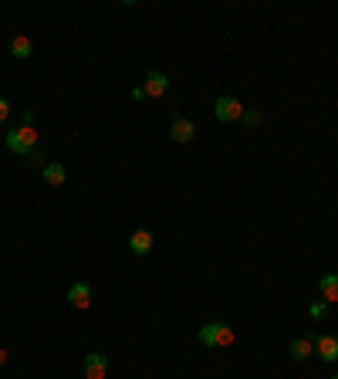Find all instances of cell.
I'll return each instance as SVG.
<instances>
[{"mask_svg":"<svg viewBox=\"0 0 338 379\" xmlns=\"http://www.w3.org/2000/svg\"><path fill=\"white\" fill-rule=\"evenodd\" d=\"M234 339H237L234 328H230L227 322H220V319H217V322H207L200 332H196V342L207 345V349H227V345H234Z\"/></svg>","mask_w":338,"mask_h":379,"instance_id":"cell-1","label":"cell"},{"mask_svg":"<svg viewBox=\"0 0 338 379\" xmlns=\"http://www.w3.org/2000/svg\"><path fill=\"white\" fill-rule=\"evenodd\" d=\"M4 139H7V149L14 152V156H31V152L38 149V133L27 129V126H11Z\"/></svg>","mask_w":338,"mask_h":379,"instance_id":"cell-2","label":"cell"},{"mask_svg":"<svg viewBox=\"0 0 338 379\" xmlns=\"http://www.w3.org/2000/svg\"><path fill=\"white\" fill-rule=\"evenodd\" d=\"M213 115H217V122H241L244 102H241L237 95H220V98L213 102Z\"/></svg>","mask_w":338,"mask_h":379,"instance_id":"cell-3","label":"cell"},{"mask_svg":"<svg viewBox=\"0 0 338 379\" xmlns=\"http://www.w3.org/2000/svg\"><path fill=\"white\" fill-rule=\"evenodd\" d=\"M169 139L180 142V146H183V142H193V139H196V122H193V119H183V115H176V119L169 122Z\"/></svg>","mask_w":338,"mask_h":379,"instance_id":"cell-4","label":"cell"},{"mask_svg":"<svg viewBox=\"0 0 338 379\" xmlns=\"http://www.w3.org/2000/svg\"><path fill=\"white\" fill-rule=\"evenodd\" d=\"M81 373H85V379H105V373H109V356L105 352H88L85 362H81Z\"/></svg>","mask_w":338,"mask_h":379,"instance_id":"cell-5","label":"cell"},{"mask_svg":"<svg viewBox=\"0 0 338 379\" xmlns=\"http://www.w3.org/2000/svg\"><path fill=\"white\" fill-rule=\"evenodd\" d=\"M142 92H146V98H163L169 92V75L166 72H149L142 78Z\"/></svg>","mask_w":338,"mask_h":379,"instance_id":"cell-6","label":"cell"},{"mask_svg":"<svg viewBox=\"0 0 338 379\" xmlns=\"http://www.w3.org/2000/svg\"><path fill=\"white\" fill-rule=\"evenodd\" d=\"M92 298H95V291H92V284L88 281H75L72 288H68V305L72 308H92Z\"/></svg>","mask_w":338,"mask_h":379,"instance_id":"cell-7","label":"cell"},{"mask_svg":"<svg viewBox=\"0 0 338 379\" xmlns=\"http://www.w3.org/2000/svg\"><path fill=\"white\" fill-rule=\"evenodd\" d=\"M315 339V356L321 362H338V335H311Z\"/></svg>","mask_w":338,"mask_h":379,"instance_id":"cell-8","label":"cell"},{"mask_svg":"<svg viewBox=\"0 0 338 379\" xmlns=\"http://www.w3.org/2000/svg\"><path fill=\"white\" fill-rule=\"evenodd\" d=\"M152 244H156V237H152V230L146 227H139V230H132L129 234V251L135 254V258H146L152 251Z\"/></svg>","mask_w":338,"mask_h":379,"instance_id":"cell-9","label":"cell"},{"mask_svg":"<svg viewBox=\"0 0 338 379\" xmlns=\"http://www.w3.org/2000/svg\"><path fill=\"white\" fill-rule=\"evenodd\" d=\"M288 352H291V359L295 362H308L311 356H315V339H311V335H298V339L291 342Z\"/></svg>","mask_w":338,"mask_h":379,"instance_id":"cell-10","label":"cell"},{"mask_svg":"<svg viewBox=\"0 0 338 379\" xmlns=\"http://www.w3.org/2000/svg\"><path fill=\"white\" fill-rule=\"evenodd\" d=\"M318 291H321V302H328V305L338 302V271H328V274H321Z\"/></svg>","mask_w":338,"mask_h":379,"instance_id":"cell-11","label":"cell"},{"mask_svg":"<svg viewBox=\"0 0 338 379\" xmlns=\"http://www.w3.org/2000/svg\"><path fill=\"white\" fill-rule=\"evenodd\" d=\"M31 55H34V41L27 38V34H14V38H11V58L27 61Z\"/></svg>","mask_w":338,"mask_h":379,"instance_id":"cell-12","label":"cell"},{"mask_svg":"<svg viewBox=\"0 0 338 379\" xmlns=\"http://www.w3.org/2000/svg\"><path fill=\"white\" fill-rule=\"evenodd\" d=\"M65 180H68L65 163H44V183H48V187H61Z\"/></svg>","mask_w":338,"mask_h":379,"instance_id":"cell-13","label":"cell"},{"mask_svg":"<svg viewBox=\"0 0 338 379\" xmlns=\"http://www.w3.org/2000/svg\"><path fill=\"white\" fill-rule=\"evenodd\" d=\"M308 315H311V319H315V322H321V319H325V315H328V302H311L308 305Z\"/></svg>","mask_w":338,"mask_h":379,"instance_id":"cell-14","label":"cell"},{"mask_svg":"<svg viewBox=\"0 0 338 379\" xmlns=\"http://www.w3.org/2000/svg\"><path fill=\"white\" fill-rule=\"evenodd\" d=\"M261 109H244V115H241V122H244L247 129H250V126H261Z\"/></svg>","mask_w":338,"mask_h":379,"instance_id":"cell-15","label":"cell"},{"mask_svg":"<svg viewBox=\"0 0 338 379\" xmlns=\"http://www.w3.org/2000/svg\"><path fill=\"white\" fill-rule=\"evenodd\" d=\"M34 122H38V112H34V109H27V112L20 115V126H27V129H34Z\"/></svg>","mask_w":338,"mask_h":379,"instance_id":"cell-16","label":"cell"},{"mask_svg":"<svg viewBox=\"0 0 338 379\" xmlns=\"http://www.w3.org/2000/svg\"><path fill=\"white\" fill-rule=\"evenodd\" d=\"M7 119H11V102L0 95V122H7Z\"/></svg>","mask_w":338,"mask_h":379,"instance_id":"cell-17","label":"cell"},{"mask_svg":"<svg viewBox=\"0 0 338 379\" xmlns=\"http://www.w3.org/2000/svg\"><path fill=\"white\" fill-rule=\"evenodd\" d=\"M27 159H31V163H44V152H41V149H34V152H31V156H27Z\"/></svg>","mask_w":338,"mask_h":379,"instance_id":"cell-18","label":"cell"},{"mask_svg":"<svg viewBox=\"0 0 338 379\" xmlns=\"http://www.w3.org/2000/svg\"><path fill=\"white\" fill-rule=\"evenodd\" d=\"M0 366H7V349H0Z\"/></svg>","mask_w":338,"mask_h":379,"instance_id":"cell-19","label":"cell"},{"mask_svg":"<svg viewBox=\"0 0 338 379\" xmlns=\"http://www.w3.org/2000/svg\"><path fill=\"white\" fill-rule=\"evenodd\" d=\"M332 379H338V373H335V376H332Z\"/></svg>","mask_w":338,"mask_h":379,"instance_id":"cell-20","label":"cell"}]
</instances>
